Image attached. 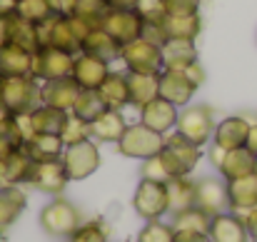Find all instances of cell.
I'll list each match as a JSON object with an SVG mask.
<instances>
[{"mask_svg": "<svg viewBox=\"0 0 257 242\" xmlns=\"http://www.w3.org/2000/svg\"><path fill=\"white\" fill-rule=\"evenodd\" d=\"M195 205L200 210H205L207 215H220L227 207V180L220 177H202L197 180V190H195Z\"/></svg>", "mask_w": 257, "mask_h": 242, "instance_id": "5bb4252c", "label": "cell"}, {"mask_svg": "<svg viewBox=\"0 0 257 242\" xmlns=\"http://www.w3.org/2000/svg\"><path fill=\"white\" fill-rule=\"evenodd\" d=\"M100 28L107 35H112L120 45H125V43L143 38L145 20L135 8H107L102 20H100Z\"/></svg>", "mask_w": 257, "mask_h": 242, "instance_id": "ba28073f", "label": "cell"}, {"mask_svg": "<svg viewBox=\"0 0 257 242\" xmlns=\"http://www.w3.org/2000/svg\"><path fill=\"white\" fill-rule=\"evenodd\" d=\"M105 10H107L105 0H78V5H75V13H73V15L83 18V20L92 23V25H100V20H102Z\"/></svg>", "mask_w": 257, "mask_h": 242, "instance_id": "ab89813d", "label": "cell"}, {"mask_svg": "<svg viewBox=\"0 0 257 242\" xmlns=\"http://www.w3.org/2000/svg\"><path fill=\"white\" fill-rule=\"evenodd\" d=\"M120 43L112 38V35H107L100 25H95L90 33H87V38L83 40V50L90 53V55H95V58H102L105 63H112V60H120Z\"/></svg>", "mask_w": 257, "mask_h": 242, "instance_id": "f546056e", "label": "cell"}, {"mask_svg": "<svg viewBox=\"0 0 257 242\" xmlns=\"http://www.w3.org/2000/svg\"><path fill=\"white\" fill-rule=\"evenodd\" d=\"M217 172L222 175V180H237V177H245V175H250V172H257V158L247 150V148L225 150Z\"/></svg>", "mask_w": 257, "mask_h": 242, "instance_id": "83f0119b", "label": "cell"}, {"mask_svg": "<svg viewBox=\"0 0 257 242\" xmlns=\"http://www.w3.org/2000/svg\"><path fill=\"white\" fill-rule=\"evenodd\" d=\"M33 170V158L25 153V148H15L5 158H0V187H13L28 182Z\"/></svg>", "mask_w": 257, "mask_h": 242, "instance_id": "d6986e66", "label": "cell"}, {"mask_svg": "<svg viewBox=\"0 0 257 242\" xmlns=\"http://www.w3.org/2000/svg\"><path fill=\"white\" fill-rule=\"evenodd\" d=\"M175 242H212L207 232H175Z\"/></svg>", "mask_w": 257, "mask_h": 242, "instance_id": "c3c4849f", "label": "cell"}, {"mask_svg": "<svg viewBox=\"0 0 257 242\" xmlns=\"http://www.w3.org/2000/svg\"><path fill=\"white\" fill-rule=\"evenodd\" d=\"M60 138H63L65 145H73V143L87 140V138H90V123L80 120L78 115L70 112V115H68V123H65V128H63V133H60Z\"/></svg>", "mask_w": 257, "mask_h": 242, "instance_id": "74e56055", "label": "cell"}, {"mask_svg": "<svg viewBox=\"0 0 257 242\" xmlns=\"http://www.w3.org/2000/svg\"><path fill=\"white\" fill-rule=\"evenodd\" d=\"M0 240H3V227H0Z\"/></svg>", "mask_w": 257, "mask_h": 242, "instance_id": "f5cc1de1", "label": "cell"}, {"mask_svg": "<svg viewBox=\"0 0 257 242\" xmlns=\"http://www.w3.org/2000/svg\"><path fill=\"white\" fill-rule=\"evenodd\" d=\"M202 0H165L168 15H195L200 13Z\"/></svg>", "mask_w": 257, "mask_h": 242, "instance_id": "7bdbcfd3", "label": "cell"}, {"mask_svg": "<svg viewBox=\"0 0 257 242\" xmlns=\"http://www.w3.org/2000/svg\"><path fill=\"white\" fill-rule=\"evenodd\" d=\"M143 38L150 40V43H158V45H163V43L168 40V35H165V30H163V23H145Z\"/></svg>", "mask_w": 257, "mask_h": 242, "instance_id": "ee69618b", "label": "cell"}, {"mask_svg": "<svg viewBox=\"0 0 257 242\" xmlns=\"http://www.w3.org/2000/svg\"><path fill=\"white\" fill-rule=\"evenodd\" d=\"M130 105L138 110L160 95V73H127Z\"/></svg>", "mask_w": 257, "mask_h": 242, "instance_id": "4316f807", "label": "cell"}, {"mask_svg": "<svg viewBox=\"0 0 257 242\" xmlns=\"http://www.w3.org/2000/svg\"><path fill=\"white\" fill-rule=\"evenodd\" d=\"M135 242H175V230L172 225H165L163 220H148L143 230L138 232Z\"/></svg>", "mask_w": 257, "mask_h": 242, "instance_id": "8d00e7d4", "label": "cell"}, {"mask_svg": "<svg viewBox=\"0 0 257 242\" xmlns=\"http://www.w3.org/2000/svg\"><path fill=\"white\" fill-rule=\"evenodd\" d=\"M255 40H257V33H255Z\"/></svg>", "mask_w": 257, "mask_h": 242, "instance_id": "db71d44e", "label": "cell"}, {"mask_svg": "<svg viewBox=\"0 0 257 242\" xmlns=\"http://www.w3.org/2000/svg\"><path fill=\"white\" fill-rule=\"evenodd\" d=\"M48 5H50V10L58 13V15H73L78 0H48Z\"/></svg>", "mask_w": 257, "mask_h": 242, "instance_id": "f6af8a7d", "label": "cell"}, {"mask_svg": "<svg viewBox=\"0 0 257 242\" xmlns=\"http://www.w3.org/2000/svg\"><path fill=\"white\" fill-rule=\"evenodd\" d=\"M63 165L70 180H85L100 167V148L92 138L65 145L63 150Z\"/></svg>", "mask_w": 257, "mask_h": 242, "instance_id": "8fae6325", "label": "cell"}, {"mask_svg": "<svg viewBox=\"0 0 257 242\" xmlns=\"http://www.w3.org/2000/svg\"><path fill=\"white\" fill-rule=\"evenodd\" d=\"M0 102L13 115H30L43 105V82L33 75L0 78Z\"/></svg>", "mask_w": 257, "mask_h": 242, "instance_id": "6da1fadb", "label": "cell"}, {"mask_svg": "<svg viewBox=\"0 0 257 242\" xmlns=\"http://www.w3.org/2000/svg\"><path fill=\"white\" fill-rule=\"evenodd\" d=\"M38 30H40V43L43 45H50V48H60L65 53H73L78 55L83 50V40L80 35L75 33L73 28V20L70 15H48L43 23H38Z\"/></svg>", "mask_w": 257, "mask_h": 242, "instance_id": "52a82bcc", "label": "cell"}, {"mask_svg": "<svg viewBox=\"0 0 257 242\" xmlns=\"http://www.w3.org/2000/svg\"><path fill=\"white\" fill-rule=\"evenodd\" d=\"M185 73H187V78L195 82L197 87L205 82V68H202V63H200V60H197V63H192L190 68H185Z\"/></svg>", "mask_w": 257, "mask_h": 242, "instance_id": "bcb514c9", "label": "cell"}, {"mask_svg": "<svg viewBox=\"0 0 257 242\" xmlns=\"http://www.w3.org/2000/svg\"><path fill=\"white\" fill-rule=\"evenodd\" d=\"M25 153L33 158V162H43V160H60L65 143L60 135H48V133H35L28 143H23Z\"/></svg>", "mask_w": 257, "mask_h": 242, "instance_id": "f1b7e54d", "label": "cell"}, {"mask_svg": "<svg viewBox=\"0 0 257 242\" xmlns=\"http://www.w3.org/2000/svg\"><path fill=\"white\" fill-rule=\"evenodd\" d=\"M215 125H217L215 110H212L210 105L197 102V105H185V107L180 110L175 130H177L180 135H185L190 143H195L197 148H202V145H207V143L212 140Z\"/></svg>", "mask_w": 257, "mask_h": 242, "instance_id": "277c9868", "label": "cell"}, {"mask_svg": "<svg viewBox=\"0 0 257 242\" xmlns=\"http://www.w3.org/2000/svg\"><path fill=\"white\" fill-rule=\"evenodd\" d=\"M18 10V0H0V18H8Z\"/></svg>", "mask_w": 257, "mask_h": 242, "instance_id": "f907efd6", "label": "cell"}, {"mask_svg": "<svg viewBox=\"0 0 257 242\" xmlns=\"http://www.w3.org/2000/svg\"><path fill=\"white\" fill-rule=\"evenodd\" d=\"M197 92V85L187 78L185 70H160V97L170 100L172 105L185 107L190 105L192 95Z\"/></svg>", "mask_w": 257, "mask_h": 242, "instance_id": "2e32d148", "label": "cell"}, {"mask_svg": "<svg viewBox=\"0 0 257 242\" xmlns=\"http://www.w3.org/2000/svg\"><path fill=\"white\" fill-rule=\"evenodd\" d=\"M158 158L163 162L168 177H185L197 167V162L202 158V148H197L195 143H190L185 135L175 130L170 135H165V148L160 150Z\"/></svg>", "mask_w": 257, "mask_h": 242, "instance_id": "7a4b0ae2", "label": "cell"}, {"mask_svg": "<svg viewBox=\"0 0 257 242\" xmlns=\"http://www.w3.org/2000/svg\"><path fill=\"white\" fill-rule=\"evenodd\" d=\"M8 40H10L13 45L25 48L28 53H38V50L43 48L38 23H33V20L18 15V13L8 15Z\"/></svg>", "mask_w": 257, "mask_h": 242, "instance_id": "7402d4cb", "label": "cell"}, {"mask_svg": "<svg viewBox=\"0 0 257 242\" xmlns=\"http://www.w3.org/2000/svg\"><path fill=\"white\" fill-rule=\"evenodd\" d=\"M33 75V53L20 45L5 43L0 48V78H20Z\"/></svg>", "mask_w": 257, "mask_h": 242, "instance_id": "cb8c5ba5", "label": "cell"}, {"mask_svg": "<svg viewBox=\"0 0 257 242\" xmlns=\"http://www.w3.org/2000/svg\"><path fill=\"white\" fill-rule=\"evenodd\" d=\"M40 225L50 237H70L83 225V217H80V210L73 202L55 197L53 202H48L40 210Z\"/></svg>", "mask_w": 257, "mask_h": 242, "instance_id": "8992f818", "label": "cell"}, {"mask_svg": "<svg viewBox=\"0 0 257 242\" xmlns=\"http://www.w3.org/2000/svg\"><path fill=\"white\" fill-rule=\"evenodd\" d=\"M120 60L125 63L127 73H160L163 70V48L158 43L138 38L120 48Z\"/></svg>", "mask_w": 257, "mask_h": 242, "instance_id": "9c48e42d", "label": "cell"}, {"mask_svg": "<svg viewBox=\"0 0 257 242\" xmlns=\"http://www.w3.org/2000/svg\"><path fill=\"white\" fill-rule=\"evenodd\" d=\"M18 15L33 20V23H43L48 15H53L48 0H18Z\"/></svg>", "mask_w": 257, "mask_h": 242, "instance_id": "f35d334b", "label": "cell"}, {"mask_svg": "<svg viewBox=\"0 0 257 242\" xmlns=\"http://www.w3.org/2000/svg\"><path fill=\"white\" fill-rule=\"evenodd\" d=\"M163 30L170 38L177 40H197L200 30H202V15L195 13V15H168L163 20Z\"/></svg>", "mask_w": 257, "mask_h": 242, "instance_id": "d6a6232c", "label": "cell"}, {"mask_svg": "<svg viewBox=\"0 0 257 242\" xmlns=\"http://www.w3.org/2000/svg\"><path fill=\"white\" fill-rule=\"evenodd\" d=\"M135 10L143 15L145 23H163V20L168 18L165 0H138Z\"/></svg>", "mask_w": 257, "mask_h": 242, "instance_id": "60d3db41", "label": "cell"}, {"mask_svg": "<svg viewBox=\"0 0 257 242\" xmlns=\"http://www.w3.org/2000/svg\"><path fill=\"white\" fill-rule=\"evenodd\" d=\"M165 148V135L150 130L143 123H130L122 133V138L117 140V150L125 158L133 160H150L155 155H160V150Z\"/></svg>", "mask_w": 257, "mask_h": 242, "instance_id": "3957f363", "label": "cell"}, {"mask_svg": "<svg viewBox=\"0 0 257 242\" xmlns=\"http://www.w3.org/2000/svg\"><path fill=\"white\" fill-rule=\"evenodd\" d=\"M68 110H60V107H53V105H40L30 112V123H33V130L35 133H48V135H60L65 123H68Z\"/></svg>", "mask_w": 257, "mask_h": 242, "instance_id": "4dcf8cb0", "label": "cell"}, {"mask_svg": "<svg viewBox=\"0 0 257 242\" xmlns=\"http://www.w3.org/2000/svg\"><path fill=\"white\" fill-rule=\"evenodd\" d=\"M28 182L45 192V195H63L65 185L70 182L68 172H65V165H63V158L60 160H43V162H33V170H30V177Z\"/></svg>", "mask_w": 257, "mask_h": 242, "instance_id": "7c38bea8", "label": "cell"}, {"mask_svg": "<svg viewBox=\"0 0 257 242\" xmlns=\"http://www.w3.org/2000/svg\"><path fill=\"white\" fill-rule=\"evenodd\" d=\"M177 115H180V107L172 105L170 100L160 97V95L155 100H150L148 105L140 107V123L148 125L150 130L160 133V135H168L170 130H175Z\"/></svg>", "mask_w": 257, "mask_h": 242, "instance_id": "4fadbf2b", "label": "cell"}, {"mask_svg": "<svg viewBox=\"0 0 257 242\" xmlns=\"http://www.w3.org/2000/svg\"><path fill=\"white\" fill-rule=\"evenodd\" d=\"M102 102L110 107V110H122L130 105V90H127V73H117V70H110L105 75V80L100 82L97 87Z\"/></svg>", "mask_w": 257, "mask_h": 242, "instance_id": "484cf974", "label": "cell"}, {"mask_svg": "<svg viewBox=\"0 0 257 242\" xmlns=\"http://www.w3.org/2000/svg\"><path fill=\"white\" fill-rule=\"evenodd\" d=\"M247 133H250V120L245 115H230V117H222L215 125V133H212V140L210 143H215L222 150L245 148Z\"/></svg>", "mask_w": 257, "mask_h": 242, "instance_id": "9a60e30c", "label": "cell"}, {"mask_svg": "<svg viewBox=\"0 0 257 242\" xmlns=\"http://www.w3.org/2000/svg\"><path fill=\"white\" fill-rule=\"evenodd\" d=\"M68 242H107V232L100 222H85L68 237Z\"/></svg>", "mask_w": 257, "mask_h": 242, "instance_id": "b9f144b4", "label": "cell"}, {"mask_svg": "<svg viewBox=\"0 0 257 242\" xmlns=\"http://www.w3.org/2000/svg\"><path fill=\"white\" fill-rule=\"evenodd\" d=\"M210 222H212V215H207L197 205L172 215V230L175 232H210Z\"/></svg>", "mask_w": 257, "mask_h": 242, "instance_id": "e575fe53", "label": "cell"}, {"mask_svg": "<svg viewBox=\"0 0 257 242\" xmlns=\"http://www.w3.org/2000/svg\"><path fill=\"white\" fill-rule=\"evenodd\" d=\"M110 73V63H105L102 58H95L85 50H80L75 55L73 63V78L83 90H97L100 82L105 80V75Z\"/></svg>", "mask_w": 257, "mask_h": 242, "instance_id": "ac0fdd59", "label": "cell"}, {"mask_svg": "<svg viewBox=\"0 0 257 242\" xmlns=\"http://www.w3.org/2000/svg\"><path fill=\"white\" fill-rule=\"evenodd\" d=\"M105 110H107V105L102 102V97H100L97 90H80V95H78V100H75V105H73L70 112L78 115V117L85 120V123H92V120L100 117Z\"/></svg>", "mask_w": 257, "mask_h": 242, "instance_id": "d590c367", "label": "cell"}, {"mask_svg": "<svg viewBox=\"0 0 257 242\" xmlns=\"http://www.w3.org/2000/svg\"><path fill=\"white\" fill-rule=\"evenodd\" d=\"M245 148L257 158V123L250 125V133H247V143H245Z\"/></svg>", "mask_w": 257, "mask_h": 242, "instance_id": "681fc988", "label": "cell"}, {"mask_svg": "<svg viewBox=\"0 0 257 242\" xmlns=\"http://www.w3.org/2000/svg\"><path fill=\"white\" fill-rule=\"evenodd\" d=\"M28 205V197L23 192L20 185H13V187H0V227H10L25 210Z\"/></svg>", "mask_w": 257, "mask_h": 242, "instance_id": "1f68e13d", "label": "cell"}, {"mask_svg": "<svg viewBox=\"0 0 257 242\" xmlns=\"http://www.w3.org/2000/svg\"><path fill=\"white\" fill-rule=\"evenodd\" d=\"M73 63H75L73 53L43 45L38 53H33V78H38L40 82L68 78L73 75Z\"/></svg>", "mask_w": 257, "mask_h": 242, "instance_id": "30bf717a", "label": "cell"}, {"mask_svg": "<svg viewBox=\"0 0 257 242\" xmlns=\"http://www.w3.org/2000/svg\"><path fill=\"white\" fill-rule=\"evenodd\" d=\"M80 90L83 87L75 82L73 75L58 78V80H48V82H43V102L70 112L73 105H75V100H78V95H80Z\"/></svg>", "mask_w": 257, "mask_h": 242, "instance_id": "44dd1931", "label": "cell"}, {"mask_svg": "<svg viewBox=\"0 0 257 242\" xmlns=\"http://www.w3.org/2000/svg\"><path fill=\"white\" fill-rule=\"evenodd\" d=\"M195 190H197V182L190 180L187 175H185V177H170V180H168V197H170L172 215L195 207Z\"/></svg>", "mask_w": 257, "mask_h": 242, "instance_id": "836d02e7", "label": "cell"}, {"mask_svg": "<svg viewBox=\"0 0 257 242\" xmlns=\"http://www.w3.org/2000/svg\"><path fill=\"white\" fill-rule=\"evenodd\" d=\"M127 125L130 123L125 120L122 110H110L107 107L100 117H95L90 123V138L97 140V143H115L117 145V140L122 138V133H125Z\"/></svg>", "mask_w": 257, "mask_h": 242, "instance_id": "603a6c76", "label": "cell"}, {"mask_svg": "<svg viewBox=\"0 0 257 242\" xmlns=\"http://www.w3.org/2000/svg\"><path fill=\"white\" fill-rule=\"evenodd\" d=\"M133 207L145 222L148 220H160L163 215H168L170 212L168 182L140 177V182L135 187V195H133Z\"/></svg>", "mask_w": 257, "mask_h": 242, "instance_id": "5b68a950", "label": "cell"}, {"mask_svg": "<svg viewBox=\"0 0 257 242\" xmlns=\"http://www.w3.org/2000/svg\"><path fill=\"white\" fill-rule=\"evenodd\" d=\"M227 207L230 212L245 215L257 207V172L237 180H227Z\"/></svg>", "mask_w": 257, "mask_h": 242, "instance_id": "e0dca14e", "label": "cell"}, {"mask_svg": "<svg viewBox=\"0 0 257 242\" xmlns=\"http://www.w3.org/2000/svg\"><path fill=\"white\" fill-rule=\"evenodd\" d=\"M163 70H185L190 68L192 63H197V48H195V40H177L170 38L165 40L163 45Z\"/></svg>", "mask_w": 257, "mask_h": 242, "instance_id": "d4e9b609", "label": "cell"}, {"mask_svg": "<svg viewBox=\"0 0 257 242\" xmlns=\"http://www.w3.org/2000/svg\"><path fill=\"white\" fill-rule=\"evenodd\" d=\"M210 240L212 242H250L242 215L237 212H220L210 222Z\"/></svg>", "mask_w": 257, "mask_h": 242, "instance_id": "ffe728a7", "label": "cell"}, {"mask_svg": "<svg viewBox=\"0 0 257 242\" xmlns=\"http://www.w3.org/2000/svg\"><path fill=\"white\" fill-rule=\"evenodd\" d=\"M107 8H135L138 0H105Z\"/></svg>", "mask_w": 257, "mask_h": 242, "instance_id": "816d5d0a", "label": "cell"}, {"mask_svg": "<svg viewBox=\"0 0 257 242\" xmlns=\"http://www.w3.org/2000/svg\"><path fill=\"white\" fill-rule=\"evenodd\" d=\"M242 220H245V227H247L250 242H257V207L255 210H250V212H245Z\"/></svg>", "mask_w": 257, "mask_h": 242, "instance_id": "7dc6e473", "label": "cell"}]
</instances>
